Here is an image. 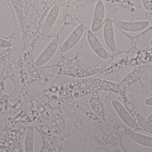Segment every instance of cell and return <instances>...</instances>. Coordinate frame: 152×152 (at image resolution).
<instances>
[{
    "label": "cell",
    "instance_id": "6da1fadb",
    "mask_svg": "<svg viewBox=\"0 0 152 152\" xmlns=\"http://www.w3.org/2000/svg\"><path fill=\"white\" fill-rule=\"evenodd\" d=\"M59 37H57L53 38L39 55L36 61L35 65L37 67H40L48 62L57 51Z\"/></svg>",
    "mask_w": 152,
    "mask_h": 152
},
{
    "label": "cell",
    "instance_id": "7a4b0ae2",
    "mask_svg": "<svg viewBox=\"0 0 152 152\" xmlns=\"http://www.w3.org/2000/svg\"><path fill=\"white\" fill-rule=\"evenodd\" d=\"M105 16V7L102 1H99L96 4L91 25V31L97 32L101 28Z\"/></svg>",
    "mask_w": 152,
    "mask_h": 152
},
{
    "label": "cell",
    "instance_id": "3957f363",
    "mask_svg": "<svg viewBox=\"0 0 152 152\" xmlns=\"http://www.w3.org/2000/svg\"><path fill=\"white\" fill-rule=\"evenodd\" d=\"M84 31V25L83 24L79 25L63 43L61 46V51L66 52L75 46L82 37Z\"/></svg>",
    "mask_w": 152,
    "mask_h": 152
},
{
    "label": "cell",
    "instance_id": "277c9868",
    "mask_svg": "<svg viewBox=\"0 0 152 152\" xmlns=\"http://www.w3.org/2000/svg\"><path fill=\"white\" fill-rule=\"evenodd\" d=\"M150 22L147 21H118L116 22V26L118 28L130 32H137L142 31L148 27Z\"/></svg>",
    "mask_w": 152,
    "mask_h": 152
},
{
    "label": "cell",
    "instance_id": "5b68a950",
    "mask_svg": "<svg viewBox=\"0 0 152 152\" xmlns=\"http://www.w3.org/2000/svg\"><path fill=\"white\" fill-rule=\"evenodd\" d=\"M103 37L107 46L111 51L116 49L114 27L111 19L107 18L104 22L103 28Z\"/></svg>",
    "mask_w": 152,
    "mask_h": 152
},
{
    "label": "cell",
    "instance_id": "8992f818",
    "mask_svg": "<svg viewBox=\"0 0 152 152\" xmlns=\"http://www.w3.org/2000/svg\"><path fill=\"white\" fill-rule=\"evenodd\" d=\"M88 42L94 52L103 59H107L108 54L98 37L91 30L87 33Z\"/></svg>",
    "mask_w": 152,
    "mask_h": 152
},
{
    "label": "cell",
    "instance_id": "52a82bcc",
    "mask_svg": "<svg viewBox=\"0 0 152 152\" xmlns=\"http://www.w3.org/2000/svg\"><path fill=\"white\" fill-rule=\"evenodd\" d=\"M59 13V5L56 4L52 8L45 21L42 30L43 35H46L50 31L58 17Z\"/></svg>",
    "mask_w": 152,
    "mask_h": 152
},
{
    "label": "cell",
    "instance_id": "ba28073f",
    "mask_svg": "<svg viewBox=\"0 0 152 152\" xmlns=\"http://www.w3.org/2000/svg\"><path fill=\"white\" fill-rule=\"evenodd\" d=\"M112 105L120 117L125 124L133 129L137 127V124L134 119L120 103L114 100L112 101Z\"/></svg>",
    "mask_w": 152,
    "mask_h": 152
},
{
    "label": "cell",
    "instance_id": "9c48e42d",
    "mask_svg": "<svg viewBox=\"0 0 152 152\" xmlns=\"http://www.w3.org/2000/svg\"><path fill=\"white\" fill-rule=\"evenodd\" d=\"M129 136L132 140L139 144L148 147H152V137L134 133H130Z\"/></svg>",
    "mask_w": 152,
    "mask_h": 152
},
{
    "label": "cell",
    "instance_id": "30bf717a",
    "mask_svg": "<svg viewBox=\"0 0 152 152\" xmlns=\"http://www.w3.org/2000/svg\"><path fill=\"white\" fill-rule=\"evenodd\" d=\"M34 132L33 126L28 127L25 139V150L26 152H34Z\"/></svg>",
    "mask_w": 152,
    "mask_h": 152
},
{
    "label": "cell",
    "instance_id": "8fae6325",
    "mask_svg": "<svg viewBox=\"0 0 152 152\" xmlns=\"http://www.w3.org/2000/svg\"><path fill=\"white\" fill-rule=\"evenodd\" d=\"M138 124L139 126L142 128L145 131L152 134V124L151 123L146 121L142 119L138 120Z\"/></svg>",
    "mask_w": 152,
    "mask_h": 152
},
{
    "label": "cell",
    "instance_id": "7c38bea8",
    "mask_svg": "<svg viewBox=\"0 0 152 152\" xmlns=\"http://www.w3.org/2000/svg\"><path fill=\"white\" fill-rule=\"evenodd\" d=\"M12 46V43L8 40L0 37V48H10Z\"/></svg>",
    "mask_w": 152,
    "mask_h": 152
},
{
    "label": "cell",
    "instance_id": "4fadbf2b",
    "mask_svg": "<svg viewBox=\"0 0 152 152\" xmlns=\"http://www.w3.org/2000/svg\"><path fill=\"white\" fill-rule=\"evenodd\" d=\"M145 103L146 104L150 106H152V98H149L145 101Z\"/></svg>",
    "mask_w": 152,
    "mask_h": 152
},
{
    "label": "cell",
    "instance_id": "5bb4252c",
    "mask_svg": "<svg viewBox=\"0 0 152 152\" xmlns=\"http://www.w3.org/2000/svg\"><path fill=\"white\" fill-rule=\"evenodd\" d=\"M5 60V56H1L0 57V66L4 62Z\"/></svg>",
    "mask_w": 152,
    "mask_h": 152
},
{
    "label": "cell",
    "instance_id": "9a60e30c",
    "mask_svg": "<svg viewBox=\"0 0 152 152\" xmlns=\"http://www.w3.org/2000/svg\"><path fill=\"white\" fill-rule=\"evenodd\" d=\"M148 122H150V123H152V113L150 115V117H148Z\"/></svg>",
    "mask_w": 152,
    "mask_h": 152
},
{
    "label": "cell",
    "instance_id": "2e32d148",
    "mask_svg": "<svg viewBox=\"0 0 152 152\" xmlns=\"http://www.w3.org/2000/svg\"><path fill=\"white\" fill-rule=\"evenodd\" d=\"M151 45L152 46V38L151 40Z\"/></svg>",
    "mask_w": 152,
    "mask_h": 152
}]
</instances>
